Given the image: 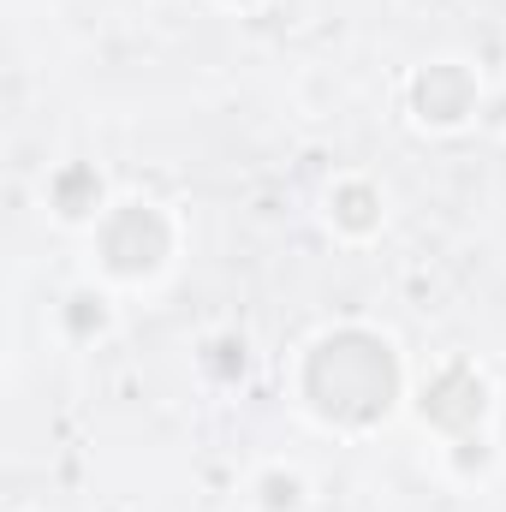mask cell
I'll return each mask as SVG.
<instances>
[{
  "mask_svg": "<svg viewBox=\"0 0 506 512\" xmlns=\"http://www.w3.org/2000/svg\"><path fill=\"white\" fill-rule=\"evenodd\" d=\"M411 387H417V364L405 340L370 316H334L310 328L286 358L292 411L340 447H364L387 435L411 411Z\"/></svg>",
  "mask_w": 506,
  "mask_h": 512,
  "instance_id": "6da1fadb",
  "label": "cell"
},
{
  "mask_svg": "<svg viewBox=\"0 0 506 512\" xmlns=\"http://www.w3.org/2000/svg\"><path fill=\"white\" fill-rule=\"evenodd\" d=\"M185 262V215L149 191H120L114 209L84 233V274L131 292H161Z\"/></svg>",
  "mask_w": 506,
  "mask_h": 512,
  "instance_id": "7a4b0ae2",
  "label": "cell"
},
{
  "mask_svg": "<svg viewBox=\"0 0 506 512\" xmlns=\"http://www.w3.org/2000/svg\"><path fill=\"white\" fill-rule=\"evenodd\" d=\"M429 447H453L471 435H495L501 417V387L495 376L471 358V352H441L429 364H417V387H411V411H405Z\"/></svg>",
  "mask_w": 506,
  "mask_h": 512,
  "instance_id": "3957f363",
  "label": "cell"
},
{
  "mask_svg": "<svg viewBox=\"0 0 506 512\" xmlns=\"http://www.w3.org/2000/svg\"><path fill=\"white\" fill-rule=\"evenodd\" d=\"M489 78L477 60L465 54H429L417 66H405L399 78V120L417 131V137H465L489 120Z\"/></svg>",
  "mask_w": 506,
  "mask_h": 512,
  "instance_id": "277c9868",
  "label": "cell"
},
{
  "mask_svg": "<svg viewBox=\"0 0 506 512\" xmlns=\"http://www.w3.org/2000/svg\"><path fill=\"white\" fill-rule=\"evenodd\" d=\"M316 221H322V233H328L334 245L370 251L381 233H387V221H393V197H387V185H381L376 173L340 167V173H328L322 191H316Z\"/></svg>",
  "mask_w": 506,
  "mask_h": 512,
  "instance_id": "5b68a950",
  "label": "cell"
},
{
  "mask_svg": "<svg viewBox=\"0 0 506 512\" xmlns=\"http://www.w3.org/2000/svg\"><path fill=\"white\" fill-rule=\"evenodd\" d=\"M120 304H126V298H120L114 286H102L96 274H78V280L60 286V298H54L48 334H54L66 352H96V346H108V340L120 334V322H126Z\"/></svg>",
  "mask_w": 506,
  "mask_h": 512,
  "instance_id": "8992f818",
  "label": "cell"
},
{
  "mask_svg": "<svg viewBox=\"0 0 506 512\" xmlns=\"http://www.w3.org/2000/svg\"><path fill=\"white\" fill-rule=\"evenodd\" d=\"M114 197L120 191L108 185V173L96 161H84V155H66V161H54L42 173V209H48V221L66 227V233H78V239L114 209Z\"/></svg>",
  "mask_w": 506,
  "mask_h": 512,
  "instance_id": "52a82bcc",
  "label": "cell"
},
{
  "mask_svg": "<svg viewBox=\"0 0 506 512\" xmlns=\"http://www.w3.org/2000/svg\"><path fill=\"white\" fill-rule=\"evenodd\" d=\"M251 370H256L251 334H239V328H209V334H197V346H191V376L209 387V393H239V387L251 382Z\"/></svg>",
  "mask_w": 506,
  "mask_h": 512,
  "instance_id": "ba28073f",
  "label": "cell"
},
{
  "mask_svg": "<svg viewBox=\"0 0 506 512\" xmlns=\"http://www.w3.org/2000/svg\"><path fill=\"white\" fill-rule=\"evenodd\" d=\"M245 507L251 512H316V477L298 459H256L245 471Z\"/></svg>",
  "mask_w": 506,
  "mask_h": 512,
  "instance_id": "9c48e42d",
  "label": "cell"
},
{
  "mask_svg": "<svg viewBox=\"0 0 506 512\" xmlns=\"http://www.w3.org/2000/svg\"><path fill=\"white\" fill-rule=\"evenodd\" d=\"M435 471H441L453 489L477 495V489H489V483L501 477V441H495V435H471V441L435 447Z\"/></svg>",
  "mask_w": 506,
  "mask_h": 512,
  "instance_id": "30bf717a",
  "label": "cell"
},
{
  "mask_svg": "<svg viewBox=\"0 0 506 512\" xmlns=\"http://www.w3.org/2000/svg\"><path fill=\"white\" fill-rule=\"evenodd\" d=\"M483 126H495L506 137V84H495V90H489V120H483Z\"/></svg>",
  "mask_w": 506,
  "mask_h": 512,
  "instance_id": "8fae6325",
  "label": "cell"
},
{
  "mask_svg": "<svg viewBox=\"0 0 506 512\" xmlns=\"http://www.w3.org/2000/svg\"><path fill=\"white\" fill-rule=\"evenodd\" d=\"M215 12H233V18H251V12H262L268 0H209Z\"/></svg>",
  "mask_w": 506,
  "mask_h": 512,
  "instance_id": "7c38bea8",
  "label": "cell"
}]
</instances>
